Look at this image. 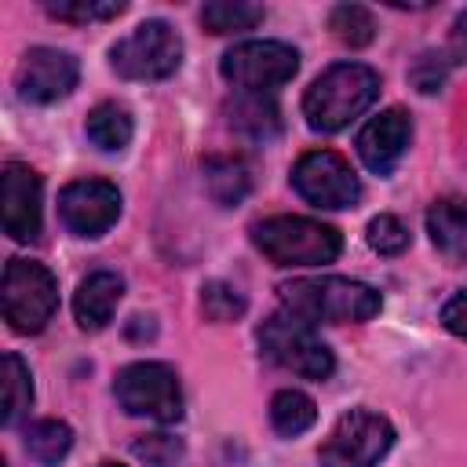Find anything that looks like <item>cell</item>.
<instances>
[{
    "label": "cell",
    "mask_w": 467,
    "mask_h": 467,
    "mask_svg": "<svg viewBox=\"0 0 467 467\" xmlns=\"http://www.w3.org/2000/svg\"><path fill=\"white\" fill-rule=\"evenodd\" d=\"M379 99V73L365 62H336L303 95V117L314 131L332 135L358 120Z\"/></svg>",
    "instance_id": "6da1fadb"
},
{
    "label": "cell",
    "mask_w": 467,
    "mask_h": 467,
    "mask_svg": "<svg viewBox=\"0 0 467 467\" xmlns=\"http://www.w3.org/2000/svg\"><path fill=\"white\" fill-rule=\"evenodd\" d=\"M281 306L306 325H347L379 314V292L350 277H299L277 288Z\"/></svg>",
    "instance_id": "7a4b0ae2"
},
{
    "label": "cell",
    "mask_w": 467,
    "mask_h": 467,
    "mask_svg": "<svg viewBox=\"0 0 467 467\" xmlns=\"http://www.w3.org/2000/svg\"><path fill=\"white\" fill-rule=\"evenodd\" d=\"M252 244L274 266H325L339 255L343 237L336 226L306 215H274L252 226Z\"/></svg>",
    "instance_id": "3957f363"
},
{
    "label": "cell",
    "mask_w": 467,
    "mask_h": 467,
    "mask_svg": "<svg viewBox=\"0 0 467 467\" xmlns=\"http://www.w3.org/2000/svg\"><path fill=\"white\" fill-rule=\"evenodd\" d=\"M55 306H58V281L44 263L11 259L4 266L0 310H4V321L15 332H22V336L40 332L55 317Z\"/></svg>",
    "instance_id": "277c9868"
},
{
    "label": "cell",
    "mask_w": 467,
    "mask_h": 467,
    "mask_svg": "<svg viewBox=\"0 0 467 467\" xmlns=\"http://www.w3.org/2000/svg\"><path fill=\"white\" fill-rule=\"evenodd\" d=\"M255 336H259L263 358H270L274 365H281V368H288V372H296V376H303V379H328L332 368H336V358H332V350L317 339L314 325L299 321V317L288 314V310L266 317Z\"/></svg>",
    "instance_id": "5b68a950"
},
{
    "label": "cell",
    "mask_w": 467,
    "mask_h": 467,
    "mask_svg": "<svg viewBox=\"0 0 467 467\" xmlns=\"http://www.w3.org/2000/svg\"><path fill=\"white\" fill-rule=\"evenodd\" d=\"M109 66L124 80H164L182 66V40L161 18L139 22L109 47Z\"/></svg>",
    "instance_id": "8992f818"
},
{
    "label": "cell",
    "mask_w": 467,
    "mask_h": 467,
    "mask_svg": "<svg viewBox=\"0 0 467 467\" xmlns=\"http://www.w3.org/2000/svg\"><path fill=\"white\" fill-rule=\"evenodd\" d=\"M394 445V427L372 409H350L317 449L321 467H376Z\"/></svg>",
    "instance_id": "52a82bcc"
},
{
    "label": "cell",
    "mask_w": 467,
    "mask_h": 467,
    "mask_svg": "<svg viewBox=\"0 0 467 467\" xmlns=\"http://www.w3.org/2000/svg\"><path fill=\"white\" fill-rule=\"evenodd\" d=\"M113 394L128 416H146L157 423H175L182 416V387L179 376L161 361L124 365L113 379Z\"/></svg>",
    "instance_id": "ba28073f"
},
{
    "label": "cell",
    "mask_w": 467,
    "mask_h": 467,
    "mask_svg": "<svg viewBox=\"0 0 467 467\" xmlns=\"http://www.w3.org/2000/svg\"><path fill=\"white\" fill-rule=\"evenodd\" d=\"M299 69V51L281 44V40H244L234 44L223 58H219V73L241 88V91H270L281 88L285 80H292Z\"/></svg>",
    "instance_id": "9c48e42d"
},
{
    "label": "cell",
    "mask_w": 467,
    "mask_h": 467,
    "mask_svg": "<svg viewBox=\"0 0 467 467\" xmlns=\"http://www.w3.org/2000/svg\"><path fill=\"white\" fill-rule=\"evenodd\" d=\"M292 186L306 204L317 208H350L361 197L354 168L332 150H310L292 168Z\"/></svg>",
    "instance_id": "30bf717a"
},
{
    "label": "cell",
    "mask_w": 467,
    "mask_h": 467,
    "mask_svg": "<svg viewBox=\"0 0 467 467\" xmlns=\"http://www.w3.org/2000/svg\"><path fill=\"white\" fill-rule=\"evenodd\" d=\"M120 215V190L106 179H77L58 193V219L77 237H102Z\"/></svg>",
    "instance_id": "8fae6325"
},
{
    "label": "cell",
    "mask_w": 467,
    "mask_h": 467,
    "mask_svg": "<svg viewBox=\"0 0 467 467\" xmlns=\"http://www.w3.org/2000/svg\"><path fill=\"white\" fill-rule=\"evenodd\" d=\"M0 219H4V234L11 241H36L40 237V175L22 164V161H7L4 175H0Z\"/></svg>",
    "instance_id": "7c38bea8"
},
{
    "label": "cell",
    "mask_w": 467,
    "mask_h": 467,
    "mask_svg": "<svg viewBox=\"0 0 467 467\" xmlns=\"http://www.w3.org/2000/svg\"><path fill=\"white\" fill-rule=\"evenodd\" d=\"M80 66L69 51L58 47H29L15 69V88L26 102H58L77 88Z\"/></svg>",
    "instance_id": "4fadbf2b"
},
{
    "label": "cell",
    "mask_w": 467,
    "mask_h": 467,
    "mask_svg": "<svg viewBox=\"0 0 467 467\" xmlns=\"http://www.w3.org/2000/svg\"><path fill=\"white\" fill-rule=\"evenodd\" d=\"M409 139H412V120H409V113L398 109V106H394V109H383V113H376V117L361 128V135H358V157H361V164H365L372 175H390L394 164L401 161Z\"/></svg>",
    "instance_id": "5bb4252c"
},
{
    "label": "cell",
    "mask_w": 467,
    "mask_h": 467,
    "mask_svg": "<svg viewBox=\"0 0 467 467\" xmlns=\"http://www.w3.org/2000/svg\"><path fill=\"white\" fill-rule=\"evenodd\" d=\"M124 296V281L120 274L113 270H95L88 274L80 285H77V296H73V317L84 332H99L109 325L117 303Z\"/></svg>",
    "instance_id": "9a60e30c"
},
{
    "label": "cell",
    "mask_w": 467,
    "mask_h": 467,
    "mask_svg": "<svg viewBox=\"0 0 467 467\" xmlns=\"http://www.w3.org/2000/svg\"><path fill=\"white\" fill-rule=\"evenodd\" d=\"M427 234L445 259L467 263V201L463 197L434 201L427 212Z\"/></svg>",
    "instance_id": "2e32d148"
},
{
    "label": "cell",
    "mask_w": 467,
    "mask_h": 467,
    "mask_svg": "<svg viewBox=\"0 0 467 467\" xmlns=\"http://www.w3.org/2000/svg\"><path fill=\"white\" fill-rule=\"evenodd\" d=\"M226 120L234 131H241L252 142H266L281 131L277 102L263 91H241L234 102H226Z\"/></svg>",
    "instance_id": "e0dca14e"
},
{
    "label": "cell",
    "mask_w": 467,
    "mask_h": 467,
    "mask_svg": "<svg viewBox=\"0 0 467 467\" xmlns=\"http://www.w3.org/2000/svg\"><path fill=\"white\" fill-rule=\"evenodd\" d=\"M204 186H208V193H212V201L219 208H234V204H241L248 197L252 175L234 157H208L204 161Z\"/></svg>",
    "instance_id": "ac0fdd59"
},
{
    "label": "cell",
    "mask_w": 467,
    "mask_h": 467,
    "mask_svg": "<svg viewBox=\"0 0 467 467\" xmlns=\"http://www.w3.org/2000/svg\"><path fill=\"white\" fill-rule=\"evenodd\" d=\"M84 131H88V139H91L99 150L120 153V150L131 142L135 124H131V113H128L124 106H117V102H99V106L88 113Z\"/></svg>",
    "instance_id": "d6986e66"
},
{
    "label": "cell",
    "mask_w": 467,
    "mask_h": 467,
    "mask_svg": "<svg viewBox=\"0 0 467 467\" xmlns=\"http://www.w3.org/2000/svg\"><path fill=\"white\" fill-rule=\"evenodd\" d=\"M263 4H248V0H212L201 7V26L215 36H226V33H244V29H255L263 22Z\"/></svg>",
    "instance_id": "ffe728a7"
},
{
    "label": "cell",
    "mask_w": 467,
    "mask_h": 467,
    "mask_svg": "<svg viewBox=\"0 0 467 467\" xmlns=\"http://www.w3.org/2000/svg\"><path fill=\"white\" fill-rule=\"evenodd\" d=\"M29 405H33V376H29V365L15 350H7L4 354V412H0L4 427H15L29 412Z\"/></svg>",
    "instance_id": "44dd1931"
},
{
    "label": "cell",
    "mask_w": 467,
    "mask_h": 467,
    "mask_svg": "<svg viewBox=\"0 0 467 467\" xmlns=\"http://www.w3.org/2000/svg\"><path fill=\"white\" fill-rule=\"evenodd\" d=\"M314 420H317V405H314L310 394L292 390V387L274 394V401H270V423H274V431L281 438L303 434L306 427H314Z\"/></svg>",
    "instance_id": "7402d4cb"
},
{
    "label": "cell",
    "mask_w": 467,
    "mask_h": 467,
    "mask_svg": "<svg viewBox=\"0 0 467 467\" xmlns=\"http://www.w3.org/2000/svg\"><path fill=\"white\" fill-rule=\"evenodd\" d=\"M73 449V431L62 420H36L26 427V452L40 463V467H55L58 460H66V452Z\"/></svg>",
    "instance_id": "603a6c76"
},
{
    "label": "cell",
    "mask_w": 467,
    "mask_h": 467,
    "mask_svg": "<svg viewBox=\"0 0 467 467\" xmlns=\"http://www.w3.org/2000/svg\"><path fill=\"white\" fill-rule=\"evenodd\" d=\"M328 29H332V36H336L339 44H347V47H365V44H372V36H376V18H372V11L361 7V4H336L332 15H328Z\"/></svg>",
    "instance_id": "cb8c5ba5"
},
{
    "label": "cell",
    "mask_w": 467,
    "mask_h": 467,
    "mask_svg": "<svg viewBox=\"0 0 467 467\" xmlns=\"http://www.w3.org/2000/svg\"><path fill=\"white\" fill-rule=\"evenodd\" d=\"M128 4L124 0H47L44 11L58 22H106V18H117Z\"/></svg>",
    "instance_id": "d4e9b609"
},
{
    "label": "cell",
    "mask_w": 467,
    "mask_h": 467,
    "mask_svg": "<svg viewBox=\"0 0 467 467\" xmlns=\"http://www.w3.org/2000/svg\"><path fill=\"white\" fill-rule=\"evenodd\" d=\"M244 296L234 288V285H226V281H208L204 288H201V314L208 317V321H215V325H223V321H237L241 314H244Z\"/></svg>",
    "instance_id": "484cf974"
},
{
    "label": "cell",
    "mask_w": 467,
    "mask_h": 467,
    "mask_svg": "<svg viewBox=\"0 0 467 467\" xmlns=\"http://www.w3.org/2000/svg\"><path fill=\"white\" fill-rule=\"evenodd\" d=\"M449 69H452L449 51H423V55L412 62L409 80H412V88H416L420 95H434V91H441Z\"/></svg>",
    "instance_id": "4316f807"
},
{
    "label": "cell",
    "mask_w": 467,
    "mask_h": 467,
    "mask_svg": "<svg viewBox=\"0 0 467 467\" xmlns=\"http://www.w3.org/2000/svg\"><path fill=\"white\" fill-rule=\"evenodd\" d=\"M131 452L146 463V467H175L182 456V441L171 434H142L131 441Z\"/></svg>",
    "instance_id": "83f0119b"
},
{
    "label": "cell",
    "mask_w": 467,
    "mask_h": 467,
    "mask_svg": "<svg viewBox=\"0 0 467 467\" xmlns=\"http://www.w3.org/2000/svg\"><path fill=\"white\" fill-rule=\"evenodd\" d=\"M368 244L379 255H401L409 248V230L401 226L398 215H376L368 223Z\"/></svg>",
    "instance_id": "f1b7e54d"
},
{
    "label": "cell",
    "mask_w": 467,
    "mask_h": 467,
    "mask_svg": "<svg viewBox=\"0 0 467 467\" xmlns=\"http://www.w3.org/2000/svg\"><path fill=\"white\" fill-rule=\"evenodd\" d=\"M441 325H445L452 336L467 339V288L445 299V306H441Z\"/></svg>",
    "instance_id": "f546056e"
},
{
    "label": "cell",
    "mask_w": 467,
    "mask_h": 467,
    "mask_svg": "<svg viewBox=\"0 0 467 467\" xmlns=\"http://www.w3.org/2000/svg\"><path fill=\"white\" fill-rule=\"evenodd\" d=\"M449 58L452 62H463L467 58V11H460L456 15V22H452V36H449Z\"/></svg>",
    "instance_id": "4dcf8cb0"
},
{
    "label": "cell",
    "mask_w": 467,
    "mask_h": 467,
    "mask_svg": "<svg viewBox=\"0 0 467 467\" xmlns=\"http://www.w3.org/2000/svg\"><path fill=\"white\" fill-rule=\"evenodd\" d=\"M99 467H120V463H99Z\"/></svg>",
    "instance_id": "1f68e13d"
}]
</instances>
